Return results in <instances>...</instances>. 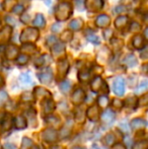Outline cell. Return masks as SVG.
I'll return each instance as SVG.
<instances>
[{
    "label": "cell",
    "mask_w": 148,
    "mask_h": 149,
    "mask_svg": "<svg viewBox=\"0 0 148 149\" xmlns=\"http://www.w3.org/2000/svg\"><path fill=\"white\" fill-rule=\"evenodd\" d=\"M72 13L71 6L65 2V3L59 4V6L57 7L56 10V17L58 20H66Z\"/></svg>",
    "instance_id": "cell-1"
},
{
    "label": "cell",
    "mask_w": 148,
    "mask_h": 149,
    "mask_svg": "<svg viewBox=\"0 0 148 149\" xmlns=\"http://www.w3.org/2000/svg\"><path fill=\"white\" fill-rule=\"evenodd\" d=\"M38 38H39V31L35 29L28 28L22 31L20 41L22 43H34L38 40Z\"/></svg>",
    "instance_id": "cell-2"
},
{
    "label": "cell",
    "mask_w": 148,
    "mask_h": 149,
    "mask_svg": "<svg viewBox=\"0 0 148 149\" xmlns=\"http://www.w3.org/2000/svg\"><path fill=\"white\" fill-rule=\"evenodd\" d=\"M113 88L117 95L122 96L125 93V80L122 77H117L113 83Z\"/></svg>",
    "instance_id": "cell-3"
},
{
    "label": "cell",
    "mask_w": 148,
    "mask_h": 149,
    "mask_svg": "<svg viewBox=\"0 0 148 149\" xmlns=\"http://www.w3.org/2000/svg\"><path fill=\"white\" fill-rule=\"evenodd\" d=\"M42 138H43L46 142L53 143L58 138L57 131H56L55 129H52V128H48V129L44 130V131L42 132Z\"/></svg>",
    "instance_id": "cell-4"
},
{
    "label": "cell",
    "mask_w": 148,
    "mask_h": 149,
    "mask_svg": "<svg viewBox=\"0 0 148 149\" xmlns=\"http://www.w3.org/2000/svg\"><path fill=\"white\" fill-rule=\"evenodd\" d=\"M38 77H39V80L41 81L42 83H45V84L50 83L53 80V72H52V69L51 68L45 69L44 71H42L41 73L38 74Z\"/></svg>",
    "instance_id": "cell-5"
},
{
    "label": "cell",
    "mask_w": 148,
    "mask_h": 149,
    "mask_svg": "<svg viewBox=\"0 0 148 149\" xmlns=\"http://www.w3.org/2000/svg\"><path fill=\"white\" fill-rule=\"evenodd\" d=\"M90 86H91L92 91H94V92H99V91H101V89H105V88L108 89L107 83H106L99 76H97L94 79H93Z\"/></svg>",
    "instance_id": "cell-6"
},
{
    "label": "cell",
    "mask_w": 148,
    "mask_h": 149,
    "mask_svg": "<svg viewBox=\"0 0 148 149\" xmlns=\"http://www.w3.org/2000/svg\"><path fill=\"white\" fill-rule=\"evenodd\" d=\"M84 100H85V93H84V91L80 88L75 90L71 96L72 102H73L74 104H76V106L77 104H82V102H84Z\"/></svg>",
    "instance_id": "cell-7"
},
{
    "label": "cell",
    "mask_w": 148,
    "mask_h": 149,
    "mask_svg": "<svg viewBox=\"0 0 148 149\" xmlns=\"http://www.w3.org/2000/svg\"><path fill=\"white\" fill-rule=\"evenodd\" d=\"M42 108H43V111L45 114L50 115L54 112V110L56 108V104L51 98H45L43 104H42Z\"/></svg>",
    "instance_id": "cell-8"
},
{
    "label": "cell",
    "mask_w": 148,
    "mask_h": 149,
    "mask_svg": "<svg viewBox=\"0 0 148 149\" xmlns=\"http://www.w3.org/2000/svg\"><path fill=\"white\" fill-rule=\"evenodd\" d=\"M34 95L37 100H43V98L51 97V92L44 87H36L34 90Z\"/></svg>",
    "instance_id": "cell-9"
},
{
    "label": "cell",
    "mask_w": 148,
    "mask_h": 149,
    "mask_svg": "<svg viewBox=\"0 0 148 149\" xmlns=\"http://www.w3.org/2000/svg\"><path fill=\"white\" fill-rule=\"evenodd\" d=\"M69 69V64H68L67 60H62L58 63V77L59 78H63L68 72Z\"/></svg>",
    "instance_id": "cell-10"
},
{
    "label": "cell",
    "mask_w": 148,
    "mask_h": 149,
    "mask_svg": "<svg viewBox=\"0 0 148 149\" xmlns=\"http://www.w3.org/2000/svg\"><path fill=\"white\" fill-rule=\"evenodd\" d=\"M110 22H111V19H110L109 15H107V14H101L95 19V24L99 28H107L110 24Z\"/></svg>",
    "instance_id": "cell-11"
},
{
    "label": "cell",
    "mask_w": 148,
    "mask_h": 149,
    "mask_svg": "<svg viewBox=\"0 0 148 149\" xmlns=\"http://www.w3.org/2000/svg\"><path fill=\"white\" fill-rule=\"evenodd\" d=\"M86 116H87V118H88V120H90V121H92V122L97 121V119H99V108H97V106L89 107L86 111Z\"/></svg>",
    "instance_id": "cell-12"
},
{
    "label": "cell",
    "mask_w": 148,
    "mask_h": 149,
    "mask_svg": "<svg viewBox=\"0 0 148 149\" xmlns=\"http://www.w3.org/2000/svg\"><path fill=\"white\" fill-rule=\"evenodd\" d=\"M103 5H104L103 0H87V2H86L87 8H88L89 10H91V11L101 9Z\"/></svg>",
    "instance_id": "cell-13"
},
{
    "label": "cell",
    "mask_w": 148,
    "mask_h": 149,
    "mask_svg": "<svg viewBox=\"0 0 148 149\" xmlns=\"http://www.w3.org/2000/svg\"><path fill=\"white\" fill-rule=\"evenodd\" d=\"M147 125L146 121L143 119H140V118H136L134 120H132L130 123V126L133 130H139V129H143L145 128Z\"/></svg>",
    "instance_id": "cell-14"
},
{
    "label": "cell",
    "mask_w": 148,
    "mask_h": 149,
    "mask_svg": "<svg viewBox=\"0 0 148 149\" xmlns=\"http://www.w3.org/2000/svg\"><path fill=\"white\" fill-rule=\"evenodd\" d=\"M115 120V113L111 110H107L101 114V121L105 124H112Z\"/></svg>",
    "instance_id": "cell-15"
},
{
    "label": "cell",
    "mask_w": 148,
    "mask_h": 149,
    "mask_svg": "<svg viewBox=\"0 0 148 149\" xmlns=\"http://www.w3.org/2000/svg\"><path fill=\"white\" fill-rule=\"evenodd\" d=\"M19 81L24 87H28L33 84V79L30 73H22L19 76Z\"/></svg>",
    "instance_id": "cell-16"
},
{
    "label": "cell",
    "mask_w": 148,
    "mask_h": 149,
    "mask_svg": "<svg viewBox=\"0 0 148 149\" xmlns=\"http://www.w3.org/2000/svg\"><path fill=\"white\" fill-rule=\"evenodd\" d=\"M132 44H133V46H134L135 49H142L145 45L144 39H143V37L141 35H136V36H134V38H133Z\"/></svg>",
    "instance_id": "cell-17"
},
{
    "label": "cell",
    "mask_w": 148,
    "mask_h": 149,
    "mask_svg": "<svg viewBox=\"0 0 148 149\" xmlns=\"http://www.w3.org/2000/svg\"><path fill=\"white\" fill-rule=\"evenodd\" d=\"M14 127L16 129H24L26 128V120L24 119V116H17L13 120Z\"/></svg>",
    "instance_id": "cell-18"
},
{
    "label": "cell",
    "mask_w": 148,
    "mask_h": 149,
    "mask_svg": "<svg viewBox=\"0 0 148 149\" xmlns=\"http://www.w3.org/2000/svg\"><path fill=\"white\" fill-rule=\"evenodd\" d=\"M52 52L55 56H60L65 52V45L64 43H56L52 48Z\"/></svg>",
    "instance_id": "cell-19"
},
{
    "label": "cell",
    "mask_w": 148,
    "mask_h": 149,
    "mask_svg": "<svg viewBox=\"0 0 148 149\" xmlns=\"http://www.w3.org/2000/svg\"><path fill=\"white\" fill-rule=\"evenodd\" d=\"M18 53V50L15 46H8L7 49H6V57L8 59L12 60V59H15V57L17 56Z\"/></svg>",
    "instance_id": "cell-20"
},
{
    "label": "cell",
    "mask_w": 148,
    "mask_h": 149,
    "mask_svg": "<svg viewBox=\"0 0 148 149\" xmlns=\"http://www.w3.org/2000/svg\"><path fill=\"white\" fill-rule=\"evenodd\" d=\"M12 126V118L10 115H7L5 118L3 119L1 123V130L2 131H6V130H9Z\"/></svg>",
    "instance_id": "cell-21"
},
{
    "label": "cell",
    "mask_w": 148,
    "mask_h": 149,
    "mask_svg": "<svg viewBox=\"0 0 148 149\" xmlns=\"http://www.w3.org/2000/svg\"><path fill=\"white\" fill-rule=\"evenodd\" d=\"M127 22H128V17L125 15H121L115 20V26H116L117 29L121 30V29H123L125 26H126Z\"/></svg>",
    "instance_id": "cell-22"
},
{
    "label": "cell",
    "mask_w": 148,
    "mask_h": 149,
    "mask_svg": "<svg viewBox=\"0 0 148 149\" xmlns=\"http://www.w3.org/2000/svg\"><path fill=\"white\" fill-rule=\"evenodd\" d=\"M46 24V20L44 18L43 14H37L36 18L34 20V26L36 28H44Z\"/></svg>",
    "instance_id": "cell-23"
},
{
    "label": "cell",
    "mask_w": 148,
    "mask_h": 149,
    "mask_svg": "<svg viewBox=\"0 0 148 149\" xmlns=\"http://www.w3.org/2000/svg\"><path fill=\"white\" fill-rule=\"evenodd\" d=\"M124 63L129 67H134L137 65V59L135 58L134 55L130 54V55L126 56V58L124 59Z\"/></svg>",
    "instance_id": "cell-24"
},
{
    "label": "cell",
    "mask_w": 148,
    "mask_h": 149,
    "mask_svg": "<svg viewBox=\"0 0 148 149\" xmlns=\"http://www.w3.org/2000/svg\"><path fill=\"white\" fill-rule=\"evenodd\" d=\"M115 140H116V138H115L114 134L109 133L105 136V138L103 139V142H104V144L107 146H113L115 143Z\"/></svg>",
    "instance_id": "cell-25"
},
{
    "label": "cell",
    "mask_w": 148,
    "mask_h": 149,
    "mask_svg": "<svg viewBox=\"0 0 148 149\" xmlns=\"http://www.w3.org/2000/svg\"><path fill=\"white\" fill-rule=\"evenodd\" d=\"M125 106L129 109H136L137 107V98L135 96H131L128 97L125 100Z\"/></svg>",
    "instance_id": "cell-26"
},
{
    "label": "cell",
    "mask_w": 148,
    "mask_h": 149,
    "mask_svg": "<svg viewBox=\"0 0 148 149\" xmlns=\"http://www.w3.org/2000/svg\"><path fill=\"white\" fill-rule=\"evenodd\" d=\"M83 22L81 19H73L69 24V28L73 31H78L82 28Z\"/></svg>",
    "instance_id": "cell-27"
},
{
    "label": "cell",
    "mask_w": 148,
    "mask_h": 149,
    "mask_svg": "<svg viewBox=\"0 0 148 149\" xmlns=\"http://www.w3.org/2000/svg\"><path fill=\"white\" fill-rule=\"evenodd\" d=\"M97 104H99V106L101 107V108H106V107H108V104H109V98H108V96H106V95L99 96V98H97Z\"/></svg>",
    "instance_id": "cell-28"
},
{
    "label": "cell",
    "mask_w": 148,
    "mask_h": 149,
    "mask_svg": "<svg viewBox=\"0 0 148 149\" xmlns=\"http://www.w3.org/2000/svg\"><path fill=\"white\" fill-rule=\"evenodd\" d=\"M46 122L51 126H58L60 124V119L55 116H50L46 119Z\"/></svg>",
    "instance_id": "cell-29"
},
{
    "label": "cell",
    "mask_w": 148,
    "mask_h": 149,
    "mask_svg": "<svg viewBox=\"0 0 148 149\" xmlns=\"http://www.w3.org/2000/svg\"><path fill=\"white\" fill-rule=\"evenodd\" d=\"M70 87H71V84L68 80H64L60 83V89H61L62 92H68L70 90Z\"/></svg>",
    "instance_id": "cell-30"
},
{
    "label": "cell",
    "mask_w": 148,
    "mask_h": 149,
    "mask_svg": "<svg viewBox=\"0 0 148 149\" xmlns=\"http://www.w3.org/2000/svg\"><path fill=\"white\" fill-rule=\"evenodd\" d=\"M89 77H90V73H89V71L87 70H82L79 72V80L80 81H87L89 79Z\"/></svg>",
    "instance_id": "cell-31"
},
{
    "label": "cell",
    "mask_w": 148,
    "mask_h": 149,
    "mask_svg": "<svg viewBox=\"0 0 148 149\" xmlns=\"http://www.w3.org/2000/svg\"><path fill=\"white\" fill-rule=\"evenodd\" d=\"M28 62V56L26 55V54H22V55H19L17 58H16V63L19 65H24L26 64Z\"/></svg>",
    "instance_id": "cell-32"
},
{
    "label": "cell",
    "mask_w": 148,
    "mask_h": 149,
    "mask_svg": "<svg viewBox=\"0 0 148 149\" xmlns=\"http://www.w3.org/2000/svg\"><path fill=\"white\" fill-rule=\"evenodd\" d=\"M148 88V81H142L141 82V84L139 85L138 87H137L136 89V93H142L143 91H145Z\"/></svg>",
    "instance_id": "cell-33"
},
{
    "label": "cell",
    "mask_w": 148,
    "mask_h": 149,
    "mask_svg": "<svg viewBox=\"0 0 148 149\" xmlns=\"http://www.w3.org/2000/svg\"><path fill=\"white\" fill-rule=\"evenodd\" d=\"M7 100H8L7 92L1 90V91H0V106H2V104H4L5 102H7Z\"/></svg>",
    "instance_id": "cell-34"
},
{
    "label": "cell",
    "mask_w": 148,
    "mask_h": 149,
    "mask_svg": "<svg viewBox=\"0 0 148 149\" xmlns=\"http://www.w3.org/2000/svg\"><path fill=\"white\" fill-rule=\"evenodd\" d=\"M112 104H113V108L117 109V110H120V109L123 108V106H124V104H123L122 100H118V98H114V100H113Z\"/></svg>",
    "instance_id": "cell-35"
},
{
    "label": "cell",
    "mask_w": 148,
    "mask_h": 149,
    "mask_svg": "<svg viewBox=\"0 0 148 149\" xmlns=\"http://www.w3.org/2000/svg\"><path fill=\"white\" fill-rule=\"evenodd\" d=\"M86 39L88 40L89 42H91L92 44H99V38H97V36L93 35V33H89V35H87Z\"/></svg>",
    "instance_id": "cell-36"
},
{
    "label": "cell",
    "mask_w": 148,
    "mask_h": 149,
    "mask_svg": "<svg viewBox=\"0 0 148 149\" xmlns=\"http://www.w3.org/2000/svg\"><path fill=\"white\" fill-rule=\"evenodd\" d=\"M148 147V144L146 141L138 142V143H135V145L133 146V149H146Z\"/></svg>",
    "instance_id": "cell-37"
},
{
    "label": "cell",
    "mask_w": 148,
    "mask_h": 149,
    "mask_svg": "<svg viewBox=\"0 0 148 149\" xmlns=\"http://www.w3.org/2000/svg\"><path fill=\"white\" fill-rule=\"evenodd\" d=\"M24 11V7L22 5H20V4H17V5H15L13 7V12L15 14H22Z\"/></svg>",
    "instance_id": "cell-38"
},
{
    "label": "cell",
    "mask_w": 148,
    "mask_h": 149,
    "mask_svg": "<svg viewBox=\"0 0 148 149\" xmlns=\"http://www.w3.org/2000/svg\"><path fill=\"white\" fill-rule=\"evenodd\" d=\"M140 24H137V22H132V24H131L130 26V31H132V33H138L139 31H140Z\"/></svg>",
    "instance_id": "cell-39"
},
{
    "label": "cell",
    "mask_w": 148,
    "mask_h": 149,
    "mask_svg": "<svg viewBox=\"0 0 148 149\" xmlns=\"http://www.w3.org/2000/svg\"><path fill=\"white\" fill-rule=\"evenodd\" d=\"M22 146L24 147H32L33 146V141L28 137H24L22 139Z\"/></svg>",
    "instance_id": "cell-40"
},
{
    "label": "cell",
    "mask_w": 148,
    "mask_h": 149,
    "mask_svg": "<svg viewBox=\"0 0 148 149\" xmlns=\"http://www.w3.org/2000/svg\"><path fill=\"white\" fill-rule=\"evenodd\" d=\"M139 104H140L141 106H147L148 104V93L141 96V98L139 100Z\"/></svg>",
    "instance_id": "cell-41"
},
{
    "label": "cell",
    "mask_w": 148,
    "mask_h": 149,
    "mask_svg": "<svg viewBox=\"0 0 148 149\" xmlns=\"http://www.w3.org/2000/svg\"><path fill=\"white\" fill-rule=\"evenodd\" d=\"M56 43H57V39H56V37H53V36H51V37H49L47 39V44L49 46H52L53 44L55 45Z\"/></svg>",
    "instance_id": "cell-42"
},
{
    "label": "cell",
    "mask_w": 148,
    "mask_h": 149,
    "mask_svg": "<svg viewBox=\"0 0 148 149\" xmlns=\"http://www.w3.org/2000/svg\"><path fill=\"white\" fill-rule=\"evenodd\" d=\"M71 39H72V33H70L69 31H66L63 35V40L66 42H69Z\"/></svg>",
    "instance_id": "cell-43"
},
{
    "label": "cell",
    "mask_w": 148,
    "mask_h": 149,
    "mask_svg": "<svg viewBox=\"0 0 148 149\" xmlns=\"http://www.w3.org/2000/svg\"><path fill=\"white\" fill-rule=\"evenodd\" d=\"M76 6L79 10L84 9V0H76Z\"/></svg>",
    "instance_id": "cell-44"
},
{
    "label": "cell",
    "mask_w": 148,
    "mask_h": 149,
    "mask_svg": "<svg viewBox=\"0 0 148 149\" xmlns=\"http://www.w3.org/2000/svg\"><path fill=\"white\" fill-rule=\"evenodd\" d=\"M140 56H141V58H142V59H147V58H148V47H146L145 49L142 50Z\"/></svg>",
    "instance_id": "cell-45"
},
{
    "label": "cell",
    "mask_w": 148,
    "mask_h": 149,
    "mask_svg": "<svg viewBox=\"0 0 148 149\" xmlns=\"http://www.w3.org/2000/svg\"><path fill=\"white\" fill-rule=\"evenodd\" d=\"M3 149H17V147L12 143H5L3 145Z\"/></svg>",
    "instance_id": "cell-46"
},
{
    "label": "cell",
    "mask_w": 148,
    "mask_h": 149,
    "mask_svg": "<svg viewBox=\"0 0 148 149\" xmlns=\"http://www.w3.org/2000/svg\"><path fill=\"white\" fill-rule=\"evenodd\" d=\"M6 22L9 24V26H16V22L13 19V18L10 17V16H7V17H6Z\"/></svg>",
    "instance_id": "cell-47"
},
{
    "label": "cell",
    "mask_w": 148,
    "mask_h": 149,
    "mask_svg": "<svg viewBox=\"0 0 148 149\" xmlns=\"http://www.w3.org/2000/svg\"><path fill=\"white\" fill-rule=\"evenodd\" d=\"M113 149H126V147H125V145L122 143H116L113 146Z\"/></svg>",
    "instance_id": "cell-48"
},
{
    "label": "cell",
    "mask_w": 148,
    "mask_h": 149,
    "mask_svg": "<svg viewBox=\"0 0 148 149\" xmlns=\"http://www.w3.org/2000/svg\"><path fill=\"white\" fill-rule=\"evenodd\" d=\"M60 29H61V26H60L59 24H55L53 26V28H52V31H54V33H58V31H60Z\"/></svg>",
    "instance_id": "cell-49"
},
{
    "label": "cell",
    "mask_w": 148,
    "mask_h": 149,
    "mask_svg": "<svg viewBox=\"0 0 148 149\" xmlns=\"http://www.w3.org/2000/svg\"><path fill=\"white\" fill-rule=\"evenodd\" d=\"M142 70H143V72H144L145 74L148 75V64L143 65V67H142Z\"/></svg>",
    "instance_id": "cell-50"
},
{
    "label": "cell",
    "mask_w": 148,
    "mask_h": 149,
    "mask_svg": "<svg viewBox=\"0 0 148 149\" xmlns=\"http://www.w3.org/2000/svg\"><path fill=\"white\" fill-rule=\"evenodd\" d=\"M144 38L146 40H148V26L145 29V31H144Z\"/></svg>",
    "instance_id": "cell-51"
},
{
    "label": "cell",
    "mask_w": 148,
    "mask_h": 149,
    "mask_svg": "<svg viewBox=\"0 0 148 149\" xmlns=\"http://www.w3.org/2000/svg\"><path fill=\"white\" fill-rule=\"evenodd\" d=\"M52 149H64L62 146H59V145H56V146H53Z\"/></svg>",
    "instance_id": "cell-52"
},
{
    "label": "cell",
    "mask_w": 148,
    "mask_h": 149,
    "mask_svg": "<svg viewBox=\"0 0 148 149\" xmlns=\"http://www.w3.org/2000/svg\"><path fill=\"white\" fill-rule=\"evenodd\" d=\"M31 149H42V148L40 147V146H38V145H33Z\"/></svg>",
    "instance_id": "cell-53"
},
{
    "label": "cell",
    "mask_w": 148,
    "mask_h": 149,
    "mask_svg": "<svg viewBox=\"0 0 148 149\" xmlns=\"http://www.w3.org/2000/svg\"><path fill=\"white\" fill-rule=\"evenodd\" d=\"M91 149H104V148H101V147H99V146H93Z\"/></svg>",
    "instance_id": "cell-54"
},
{
    "label": "cell",
    "mask_w": 148,
    "mask_h": 149,
    "mask_svg": "<svg viewBox=\"0 0 148 149\" xmlns=\"http://www.w3.org/2000/svg\"><path fill=\"white\" fill-rule=\"evenodd\" d=\"M72 149H84V148H82V147H79V146H75V147H73Z\"/></svg>",
    "instance_id": "cell-55"
},
{
    "label": "cell",
    "mask_w": 148,
    "mask_h": 149,
    "mask_svg": "<svg viewBox=\"0 0 148 149\" xmlns=\"http://www.w3.org/2000/svg\"><path fill=\"white\" fill-rule=\"evenodd\" d=\"M62 1H65V2H68V1H70V0H62Z\"/></svg>",
    "instance_id": "cell-56"
},
{
    "label": "cell",
    "mask_w": 148,
    "mask_h": 149,
    "mask_svg": "<svg viewBox=\"0 0 148 149\" xmlns=\"http://www.w3.org/2000/svg\"><path fill=\"white\" fill-rule=\"evenodd\" d=\"M0 8H1V6H0Z\"/></svg>",
    "instance_id": "cell-57"
}]
</instances>
